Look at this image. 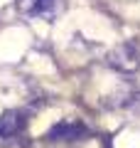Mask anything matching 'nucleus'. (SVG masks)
Listing matches in <instances>:
<instances>
[{
	"label": "nucleus",
	"mask_w": 140,
	"mask_h": 148,
	"mask_svg": "<svg viewBox=\"0 0 140 148\" xmlns=\"http://www.w3.org/2000/svg\"><path fill=\"white\" fill-rule=\"evenodd\" d=\"M20 12L25 17H44L54 20L62 12V0H17Z\"/></svg>",
	"instance_id": "7ed1b4c3"
},
{
	"label": "nucleus",
	"mask_w": 140,
	"mask_h": 148,
	"mask_svg": "<svg viewBox=\"0 0 140 148\" xmlns=\"http://www.w3.org/2000/svg\"><path fill=\"white\" fill-rule=\"evenodd\" d=\"M27 116H30L27 109H10L0 114V138H12L22 133L27 126Z\"/></svg>",
	"instance_id": "20e7f679"
},
{
	"label": "nucleus",
	"mask_w": 140,
	"mask_h": 148,
	"mask_svg": "<svg viewBox=\"0 0 140 148\" xmlns=\"http://www.w3.org/2000/svg\"><path fill=\"white\" fill-rule=\"evenodd\" d=\"M106 64L120 74H133L140 69V49L135 47V42H123L108 52Z\"/></svg>",
	"instance_id": "f257e3e1"
},
{
	"label": "nucleus",
	"mask_w": 140,
	"mask_h": 148,
	"mask_svg": "<svg viewBox=\"0 0 140 148\" xmlns=\"http://www.w3.org/2000/svg\"><path fill=\"white\" fill-rule=\"evenodd\" d=\"M111 106H116V109H125V111H138L140 109V86L135 84H128L123 86V89L118 91V94L111 96L108 101Z\"/></svg>",
	"instance_id": "39448f33"
},
{
	"label": "nucleus",
	"mask_w": 140,
	"mask_h": 148,
	"mask_svg": "<svg viewBox=\"0 0 140 148\" xmlns=\"http://www.w3.org/2000/svg\"><path fill=\"white\" fill-rule=\"evenodd\" d=\"M103 148H113V146H111V141H108V143H106V146H103Z\"/></svg>",
	"instance_id": "423d86ee"
},
{
	"label": "nucleus",
	"mask_w": 140,
	"mask_h": 148,
	"mask_svg": "<svg viewBox=\"0 0 140 148\" xmlns=\"http://www.w3.org/2000/svg\"><path fill=\"white\" fill-rule=\"evenodd\" d=\"M88 136H91V128L86 123L76 121V119H62V121H57L47 131L49 141H62V143H76V141H84Z\"/></svg>",
	"instance_id": "f03ea898"
}]
</instances>
